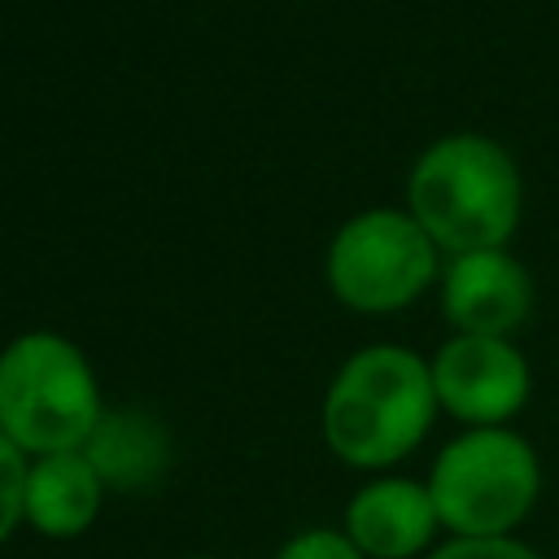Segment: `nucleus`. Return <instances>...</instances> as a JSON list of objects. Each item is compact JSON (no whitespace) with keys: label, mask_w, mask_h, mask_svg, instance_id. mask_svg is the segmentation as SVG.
Wrapping results in <instances>:
<instances>
[{"label":"nucleus","mask_w":559,"mask_h":559,"mask_svg":"<svg viewBox=\"0 0 559 559\" xmlns=\"http://www.w3.org/2000/svg\"><path fill=\"white\" fill-rule=\"evenodd\" d=\"M432 411V367H424L411 349L376 345L354 354L332 380L323 402V432L345 463L389 467L424 441Z\"/></svg>","instance_id":"f257e3e1"},{"label":"nucleus","mask_w":559,"mask_h":559,"mask_svg":"<svg viewBox=\"0 0 559 559\" xmlns=\"http://www.w3.org/2000/svg\"><path fill=\"white\" fill-rule=\"evenodd\" d=\"M411 210L437 245L480 253L511 236L520 218V175L498 144L450 135L419 157L411 175Z\"/></svg>","instance_id":"f03ea898"},{"label":"nucleus","mask_w":559,"mask_h":559,"mask_svg":"<svg viewBox=\"0 0 559 559\" xmlns=\"http://www.w3.org/2000/svg\"><path fill=\"white\" fill-rule=\"evenodd\" d=\"M428 493L454 537H515L542 498V463L520 432L472 428L437 454Z\"/></svg>","instance_id":"7ed1b4c3"},{"label":"nucleus","mask_w":559,"mask_h":559,"mask_svg":"<svg viewBox=\"0 0 559 559\" xmlns=\"http://www.w3.org/2000/svg\"><path fill=\"white\" fill-rule=\"evenodd\" d=\"M100 428V397L83 354L52 336L31 332L0 354V432L17 450L70 454Z\"/></svg>","instance_id":"20e7f679"},{"label":"nucleus","mask_w":559,"mask_h":559,"mask_svg":"<svg viewBox=\"0 0 559 559\" xmlns=\"http://www.w3.org/2000/svg\"><path fill=\"white\" fill-rule=\"evenodd\" d=\"M328 280L354 310L406 306L432 280V236L415 218L371 210L332 240Z\"/></svg>","instance_id":"39448f33"},{"label":"nucleus","mask_w":559,"mask_h":559,"mask_svg":"<svg viewBox=\"0 0 559 559\" xmlns=\"http://www.w3.org/2000/svg\"><path fill=\"white\" fill-rule=\"evenodd\" d=\"M432 389L454 419L502 428L528 402V362L502 336H454L432 362Z\"/></svg>","instance_id":"423d86ee"},{"label":"nucleus","mask_w":559,"mask_h":559,"mask_svg":"<svg viewBox=\"0 0 559 559\" xmlns=\"http://www.w3.org/2000/svg\"><path fill=\"white\" fill-rule=\"evenodd\" d=\"M437 528L441 520H437L428 485H415L402 476L371 480L367 489L354 493L345 511L349 542L371 559H411L432 546Z\"/></svg>","instance_id":"0eeeda50"},{"label":"nucleus","mask_w":559,"mask_h":559,"mask_svg":"<svg viewBox=\"0 0 559 559\" xmlns=\"http://www.w3.org/2000/svg\"><path fill=\"white\" fill-rule=\"evenodd\" d=\"M445 319L463 328V336H502L511 332L533 301L528 275L498 249L463 253L445 275Z\"/></svg>","instance_id":"6e6552de"},{"label":"nucleus","mask_w":559,"mask_h":559,"mask_svg":"<svg viewBox=\"0 0 559 559\" xmlns=\"http://www.w3.org/2000/svg\"><path fill=\"white\" fill-rule=\"evenodd\" d=\"M100 472L87 454H44L26 476V520L48 537H74L96 520Z\"/></svg>","instance_id":"1a4fd4ad"},{"label":"nucleus","mask_w":559,"mask_h":559,"mask_svg":"<svg viewBox=\"0 0 559 559\" xmlns=\"http://www.w3.org/2000/svg\"><path fill=\"white\" fill-rule=\"evenodd\" d=\"M26 476L31 472L22 463V450L0 432V542L26 515Z\"/></svg>","instance_id":"9d476101"},{"label":"nucleus","mask_w":559,"mask_h":559,"mask_svg":"<svg viewBox=\"0 0 559 559\" xmlns=\"http://www.w3.org/2000/svg\"><path fill=\"white\" fill-rule=\"evenodd\" d=\"M428 559H542V555L515 537H450Z\"/></svg>","instance_id":"9b49d317"},{"label":"nucleus","mask_w":559,"mask_h":559,"mask_svg":"<svg viewBox=\"0 0 559 559\" xmlns=\"http://www.w3.org/2000/svg\"><path fill=\"white\" fill-rule=\"evenodd\" d=\"M280 559H367V555H362V550L349 542V533L310 528V533L293 537V542L280 550Z\"/></svg>","instance_id":"f8f14e48"}]
</instances>
